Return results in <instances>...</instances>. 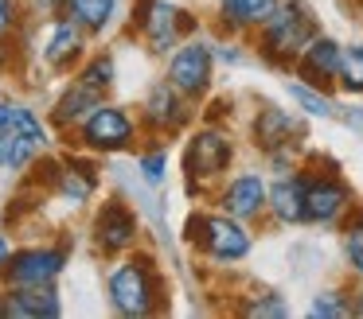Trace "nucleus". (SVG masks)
Wrapping results in <instances>:
<instances>
[{
	"instance_id": "1",
	"label": "nucleus",
	"mask_w": 363,
	"mask_h": 319,
	"mask_svg": "<svg viewBox=\"0 0 363 319\" xmlns=\"http://www.w3.org/2000/svg\"><path fill=\"white\" fill-rule=\"evenodd\" d=\"M106 296H110V308L125 319H145L152 311H160L164 284H160L152 257L133 253L125 261H118L110 269V277H106Z\"/></svg>"
},
{
	"instance_id": "2",
	"label": "nucleus",
	"mask_w": 363,
	"mask_h": 319,
	"mask_svg": "<svg viewBox=\"0 0 363 319\" xmlns=\"http://www.w3.org/2000/svg\"><path fill=\"white\" fill-rule=\"evenodd\" d=\"M320 35L316 16L301 0H277V8L269 12V20L258 28V47L269 62L277 66H297L301 51Z\"/></svg>"
},
{
	"instance_id": "3",
	"label": "nucleus",
	"mask_w": 363,
	"mask_h": 319,
	"mask_svg": "<svg viewBox=\"0 0 363 319\" xmlns=\"http://www.w3.org/2000/svg\"><path fill=\"white\" fill-rule=\"evenodd\" d=\"M74 140H79L86 152H125L137 140V121L125 105L102 101V105L74 129Z\"/></svg>"
},
{
	"instance_id": "4",
	"label": "nucleus",
	"mask_w": 363,
	"mask_h": 319,
	"mask_svg": "<svg viewBox=\"0 0 363 319\" xmlns=\"http://www.w3.org/2000/svg\"><path fill=\"white\" fill-rule=\"evenodd\" d=\"M188 238L199 241L203 257L211 261H242L250 253V230L230 214H196L188 222Z\"/></svg>"
},
{
	"instance_id": "5",
	"label": "nucleus",
	"mask_w": 363,
	"mask_h": 319,
	"mask_svg": "<svg viewBox=\"0 0 363 319\" xmlns=\"http://www.w3.org/2000/svg\"><path fill=\"white\" fill-rule=\"evenodd\" d=\"M164 78H168V82H172L188 101L207 98V90H211V78H215V51H211L207 43H199V39H188V43H180L172 54H168Z\"/></svg>"
},
{
	"instance_id": "6",
	"label": "nucleus",
	"mask_w": 363,
	"mask_h": 319,
	"mask_svg": "<svg viewBox=\"0 0 363 319\" xmlns=\"http://www.w3.org/2000/svg\"><path fill=\"white\" fill-rule=\"evenodd\" d=\"M67 269V245H28L12 249L9 265L0 269L4 284H55Z\"/></svg>"
},
{
	"instance_id": "7",
	"label": "nucleus",
	"mask_w": 363,
	"mask_h": 319,
	"mask_svg": "<svg viewBox=\"0 0 363 319\" xmlns=\"http://www.w3.org/2000/svg\"><path fill=\"white\" fill-rule=\"evenodd\" d=\"M230 160H235V144L227 140V132H219V129H199L196 137L188 140V148H184V171H188L191 191H196L199 179L223 175V171L230 168Z\"/></svg>"
},
{
	"instance_id": "8",
	"label": "nucleus",
	"mask_w": 363,
	"mask_h": 319,
	"mask_svg": "<svg viewBox=\"0 0 363 319\" xmlns=\"http://www.w3.org/2000/svg\"><path fill=\"white\" fill-rule=\"evenodd\" d=\"M191 109H188V98H184L180 90H176L168 78H160L157 86H149V93H145V129L157 132V137H176V132L188 124Z\"/></svg>"
},
{
	"instance_id": "9",
	"label": "nucleus",
	"mask_w": 363,
	"mask_h": 319,
	"mask_svg": "<svg viewBox=\"0 0 363 319\" xmlns=\"http://www.w3.org/2000/svg\"><path fill=\"white\" fill-rule=\"evenodd\" d=\"M86 39L90 35L79 28V23L67 20V16L59 12V16H51V23H48V35H43L40 54H43V62H48L51 70L67 74V70H74L82 59H86Z\"/></svg>"
},
{
	"instance_id": "10",
	"label": "nucleus",
	"mask_w": 363,
	"mask_h": 319,
	"mask_svg": "<svg viewBox=\"0 0 363 319\" xmlns=\"http://www.w3.org/2000/svg\"><path fill=\"white\" fill-rule=\"evenodd\" d=\"M137 233H141V226H137V214L129 210L125 199H110L98 207L94 214V245L102 249V253H125V249H133Z\"/></svg>"
},
{
	"instance_id": "11",
	"label": "nucleus",
	"mask_w": 363,
	"mask_h": 319,
	"mask_svg": "<svg viewBox=\"0 0 363 319\" xmlns=\"http://www.w3.org/2000/svg\"><path fill=\"white\" fill-rule=\"evenodd\" d=\"M180 8H172L168 0H145L141 16H137V28H141L145 43L152 54H172L180 47V31L188 23H180Z\"/></svg>"
},
{
	"instance_id": "12",
	"label": "nucleus",
	"mask_w": 363,
	"mask_h": 319,
	"mask_svg": "<svg viewBox=\"0 0 363 319\" xmlns=\"http://www.w3.org/2000/svg\"><path fill=\"white\" fill-rule=\"evenodd\" d=\"M352 207V195L332 175H305V222H340Z\"/></svg>"
},
{
	"instance_id": "13",
	"label": "nucleus",
	"mask_w": 363,
	"mask_h": 319,
	"mask_svg": "<svg viewBox=\"0 0 363 319\" xmlns=\"http://www.w3.org/2000/svg\"><path fill=\"white\" fill-rule=\"evenodd\" d=\"M340 59H344V47H340L332 35H316L313 43L301 51V59H297L301 82L316 86V90H328V86H336Z\"/></svg>"
},
{
	"instance_id": "14",
	"label": "nucleus",
	"mask_w": 363,
	"mask_h": 319,
	"mask_svg": "<svg viewBox=\"0 0 363 319\" xmlns=\"http://www.w3.org/2000/svg\"><path fill=\"white\" fill-rule=\"evenodd\" d=\"M102 101H106V93H98L94 86H86V82L74 78V82L55 98V105H51V129L55 132H74Z\"/></svg>"
},
{
	"instance_id": "15",
	"label": "nucleus",
	"mask_w": 363,
	"mask_h": 319,
	"mask_svg": "<svg viewBox=\"0 0 363 319\" xmlns=\"http://www.w3.org/2000/svg\"><path fill=\"white\" fill-rule=\"evenodd\" d=\"M219 207H223V214L238 218V222H250V218H258L262 210H266V179L254 175V171L235 175L227 187H223Z\"/></svg>"
},
{
	"instance_id": "16",
	"label": "nucleus",
	"mask_w": 363,
	"mask_h": 319,
	"mask_svg": "<svg viewBox=\"0 0 363 319\" xmlns=\"http://www.w3.org/2000/svg\"><path fill=\"white\" fill-rule=\"evenodd\" d=\"M305 137V121L277 105H266L254 117V140L262 152H277V148H297V140Z\"/></svg>"
},
{
	"instance_id": "17",
	"label": "nucleus",
	"mask_w": 363,
	"mask_h": 319,
	"mask_svg": "<svg viewBox=\"0 0 363 319\" xmlns=\"http://www.w3.org/2000/svg\"><path fill=\"white\" fill-rule=\"evenodd\" d=\"M266 207L281 226L305 222V175H301V171H281V175L266 187Z\"/></svg>"
},
{
	"instance_id": "18",
	"label": "nucleus",
	"mask_w": 363,
	"mask_h": 319,
	"mask_svg": "<svg viewBox=\"0 0 363 319\" xmlns=\"http://www.w3.org/2000/svg\"><path fill=\"white\" fill-rule=\"evenodd\" d=\"M277 0H219V23L227 31H250L269 20Z\"/></svg>"
},
{
	"instance_id": "19",
	"label": "nucleus",
	"mask_w": 363,
	"mask_h": 319,
	"mask_svg": "<svg viewBox=\"0 0 363 319\" xmlns=\"http://www.w3.org/2000/svg\"><path fill=\"white\" fill-rule=\"evenodd\" d=\"M63 16L79 23L86 35H102L118 16V0H67Z\"/></svg>"
},
{
	"instance_id": "20",
	"label": "nucleus",
	"mask_w": 363,
	"mask_h": 319,
	"mask_svg": "<svg viewBox=\"0 0 363 319\" xmlns=\"http://www.w3.org/2000/svg\"><path fill=\"white\" fill-rule=\"evenodd\" d=\"M55 187H59V195H63V202H71V207H82V202L94 195L98 175H94V168H79L74 160H67L63 168L55 171Z\"/></svg>"
},
{
	"instance_id": "21",
	"label": "nucleus",
	"mask_w": 363,
	"mask_h": 319,
	"mask_svg": "<svg viewBox=\"0 0 363 319\" xmlns=\"http://www.w3.org/2000/svg\"><path fill=\"white\" fill-rule=\"evenodd\" d=\"M43 148H35L28 137L20 132H0V171H28L35 160H40Z\"/></svg>"
},
{
	"instance_id": "22",
	"label": "nucleus",
	"mask_w": 363,
	"mask_h": 319,
	"mask_svg": "<svg viewBox=\"0 0 363 319\" xmlns=\"http://www.w3.org/2000/svg\"><path fill=\"white\" fill-rule=\"evenodd\" d=\"M74 78L86 82V86H94L98 93H110L113 82H118V62H113L110 51H98V54H90V59H82V66H79Z\"/></svg>"
},
{
	"instance_id": "23",
	"label": "nucleus",
	"mask_w": 363,
	"mask_h": 319,
	"mask_svg": "<svg viewBox=\"0 0 363 319\" xmlns=\"http://www.w3.org/2000/svg\"><path fill=\"white\" fill-rule=\"evenodd\" d=\"M289 93H293V101H297L305 113H313V117H340V105L328 98V90H316V86H308V82H289Z\"/></svg>"
},
{
	"instance_id": "24",
	"label": "nucleus",
	"mask_w": 363,
	"mask_h": 319,
	"mask_svg": "<svg viewBox=\"0 0 363 319\" xmlns=\"http://www.w3.org/2000/svg\"><path fill=\"white\" fill-rule=\"evenodd\" d=\"M9 132H20V137H28L35 148H48V144H51L48 124L35 117V109L20 105V101H12V124H9Z\"/></svg>"
},
{
	"instance_id": "25",
	"label": "nucleus",
	"mask_w": 363,
	"mask_h": 319,
	"mask_svg": "<svg viewBox=\"0 0 363 319\" xmlns=\"http://www.w3.org/2000/svg\"><path fill=\"white\" fill-rule=\"evenodd\" d=\"M336 86L344 93H363V43H352L344 47V59H340V74H336Z\"/></svg>"
},
{
	"instance_id": "26",
	"label": "nucleus",
	"mask_w": 363,
	"mask_h": 319,
	"mask_svg": "<svg viewBox=\"0 0 363 319\" xmlns=\"http://www.w3.org/2000/svg\"><path fill=\"white\" fill-rule=\"evenodd\" d=\"M340 241H344V257H347V265H352V272L363 277V210H355L344 222V238Z\"/></svg>"
},
{
	"instance_id": "27",
	"label": "nucleus",
	"mask_w": 363,
	"mask_h": 319,
	"mask_svg": "<svg viewBox=\"0 0 363 319\" xmlns=\"http://www.w3.org/2000/svg\"><path fill=\"white\" fill-rule=\"evenodd\" d=\"M313 315L316 319H328V315H352V303H347V296L344 292H324V296H316L313 300Z\"/></svg>"
},
{
	"instance_id": "28",
	"label": "nucleus",
	"mask_w": 363,
	"mask_h": 319,
	"mask_svg": "<svg viewBox=\"0 0 363 319\" xmlns=\"http://www.w3.org/2000/svg\"><path fill=\"white\" fill-rule=\"evenodd\" d=\"M137 168H141L145 183H160V179H164V171H168V152H164V148H152V152H141Z\"/></svg>"
},
{
	"instance_id": "29",
	"label": "nucleus",
	"mask_w": 363,
	"mask_h": 319,
	"mask_svg": "<svg viewBox=\"0 0 363 319\" xmlns=\"http://www.w3.org/2000/svg\"><path fill=\"white\" fill-rule=\"evenodd\" d=\"M242 315H254V319H258V315H274V319H285V315H289V303H285L281 296H274V292H269V296H262V300L246 303V308H242Z\"/></svg>"
},
{
	"instance_id": "30",
	"label": "nucleus",
	"mask_w": 363,
	"mask_h": 319,
	"mask_svg": "<svg viewBox=\"0 0 363 319\" xmlns=\"http://www.w3.org/2000/svg\"><path fill=\"white\" fill-rule=\"evenodd\" d=\"M20 20V0H0V35H9Z\"/></svg>"
},
{
	"instance_id": "31",
	"label": "nucleus",
	"mask_w": 363,
	"mask_h": 319,
	"mask_svg": "<svg viewBox=\"0 0 363 319\" xmlns=\"http://www.w3.org/2000/svg\"><path fill=\"white\" fill-rule=\"evenodd\" d=\"M32 4L40 8V12H51V16H59V12H63V4H67V0H32Z\"/></svg>"
},
{
	"instance_id": "32",
	"label": "nucleus",
	"mask_w": 363,
	"mask_h": 319,
	"mask_svg": "<svg viewBox=\"0 0 363 319\" xmlns=\"http://www.w3.org/2000/svg\"><path fill=\"white\" fill-rule=\"evenodd\" d=\"M12 124V101H0V132Z\"/></svg>"
},
{
	"instance_id": "33",
	"label": "nucleus",
	"mask_w": 363,
	"mask_h": 319,
	"mask_svg": "<svg viewBox=\"0 0 363 319\" xmlns=\"http://www.w3.org/2000/svg\"><path fill=\"white\" fill-rule=\"evenodd\" d=\"M9 257H12V245H9V238H4V233H0V269H4V265H9Z\"/></svg>"
},
{
	"instance_id": "34",
	"label": "nucleus",
	"mask_w": 363,
	"mask_h": 319,
	"mask_svg": "<svg viewBox=\"0 0 363 319\" xmlns=\"http://www.w3.org/2000/svg\"><path fill=\"white\" fill-rule=\"evenodd\" d=\"M352 315H363V292H359V300L352 303Z\"/></svg>"
}]
</instances>
